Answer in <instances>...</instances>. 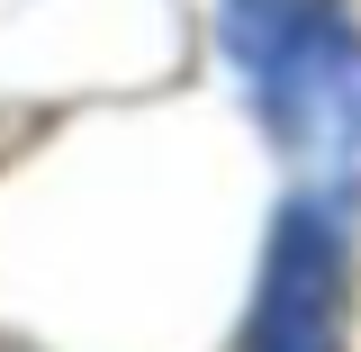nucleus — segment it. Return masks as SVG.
I'll return each instance as SVG.
<instances>
[{"label":"nucleus","mask_w":361,"mask_h":352,"mask_svg":"<svg viewBox=\"0 0 361 352\" xmlns=\"http://www.w3.org/2000/svg\"><path fill=\"white\" fill-rule=\"evenodd\" d=\"M343 344V235L325 208H289L271 235L244 352H334Z\"/></svg>","instance_id":"f03ea898"},{"label":"nucleus","mask_w":361,"mask_h":352,"mask_svg":"<svg viewBox=\"0 0 361 352\" xmlns=\"http://www.w3.org/2000/svg\"><path fill=\"white\" fill-rule=\"evenodd\" d=\"M226 54L298 163H361V28L343 0H226Z\"/></svg>","instance_id":"f257e3e1"}]
</instances>
